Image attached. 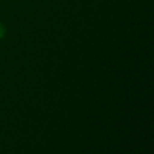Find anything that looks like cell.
I'll return each mask as SVG.
<instances>
[{"label": "cell", "instance_id": "obj_1", "mask_svg": "<svg viewBox=\"0 0 154 154\" xmlns=\"http://www.w3.org/2000/svg\"><path fill=\"white\" fill-rule=\"evenodd\" d=\"M5 34H6V26L2 23H0V38H2Z\"/></svg>", "mask_w": 154, "mask_h": 154}]
</instances>
